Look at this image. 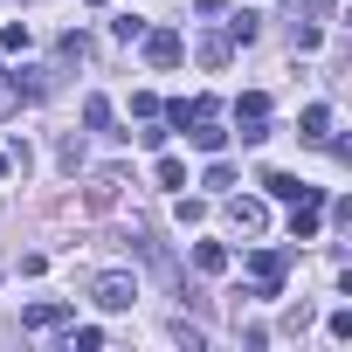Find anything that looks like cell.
<instances>
[{
	"instance_id": "obj_1",
	"label": "cell",
	"mask_w": 352,
	"mask_h": 352,
	"mask_svg": "<svg viewBox=\"0 0 352 352\" xmlns=\"http://www.w3.org/2000/svg\"><path fill=\"white\" fill-rule=\"evenodd\" d=\"M166 118L180 124L201 152H221V145H228V131H221V104H214V97H180V104H166Z\"/></svg>"
},
{
	"instance_id": "obj_2",
	"label": "cell",
	"mask_w": 352,
	"mask_h": 352,
	"mask_svg": "<svg viewBox=\"0 0 352 352\" xmlns=\"http://www.w3.org/2000/svg\"><path fill=\"white\" fill-rule=\"evenodd\" d=\"M90 304H97V311H131V304H138V283H131L124 270H104V276L90 283Z\"/></svg>"
},
{
	"instance_id": "obj_3",
	"label": "cell",
	"mask_w": 352,
	"mask_h": 352,
	"mask_svg": "<svg viewBox=\"0 0 352 352\" xmlns=\"http://www.w3.org/2000/svg\"><path fill=\"white\" fill-rule=\"evenodd\" d=\"M138 42H145V63H152V69H173V63L187 56V35H180V28H145Z\"/></svg>"
},
{
	"instance_id": "obj_4",
	"label": "cell",
	"mask_w": 352,
	"mask_h": 352,
	"mask_svg": "<svg viewBox=\"0 0 352 352\" xmlns=\"http://www.w3.org/2000/svg\"><path fill=\"white\" fill-rule=\"evenodd\" d=\"M283 270H290V256H283V249H256V256H249V276H256V297H276Z\"/></svg>"
},
{
	"instance_id": "obj_5",
	"label": "cell",
	"mask_w": 352,
	"mask_h": 352,
	"mask_svg": "<svg viewBox=\"0 0 352 352\" xmlns=\"http://www.w3.org/2000/svg\"><path fill=\"white\" fill-rule=\"evenodd\" d=\"M69 318H76V304H63V297H42V304H28V311H21V324H28V331H56V324H69Z\"/></svg>"
},
{
	"instance_id": "obj_6",
	"label": "cell",
	"mask_w": 352,
	"mask_h": 352,
	"mask_svg": "<svg viewBox=\"0 0 352 352\" xmlns=\"http://www.w3.org/2000/svg\"><path fill=\"white\" fill-rule=\"evenodd\" d=\"M228 221H235L242 235H263V228H270V208L249 201V194H235V201H228Z\"/></svg>"
},
{
	"instance_id": "obj_7",
	"label": "cell",
	"mask_w": 352,
	"mask_h": 352,
	"mask_svg": "<svg viewBox=\"0 0 352 352\" xmlns=\"http://www.w3.org/2000/svg\"><path fill=\"white\" fill-rule=\"evenodd\" d=\"M118 187H124V173H118V166H104V173H90V208L104 214V208L118 201Z\"/></svg>"
},
{
	"instance_id": "obj_8",
	"label": "cell",
	"mask_w": 352,
	"mask_h": 352,
	"mask_svg": "<svg viewBox=\"0 0 352 352\" xmlns=\"http://www.w3.org/2000/svg\"><path fill=\"white\" fill-rule=\"evenodd\" d=\"M297 138H311V145H324V138H331V111H324V104H311V111L297 118Z\"/></svg>"
},
{
	"instance_id": "obj_9",
	"label": "cell",
	"mask_w": 352,
	"mask_h": 352,
	"mask_svg": "<svg viewBox=\"0 0 352 352\" xmlns=\"http://www.w3.org/2000/svg\"><path fill=\"white\" fill-rule=\"evenodd\" d=\"M304 187H311V180H297V173H263V194H270V201H297Z\"/></svg>"
},
{
	"instance_id": "obj_10",
	"label": "cell",
	"mask_w": 352,
	"mask_h": 352,
	"mask_svg": "<svg viewBox=\"0 0 352 352\" xmlns=\"http://www.w3.org/2000/svg\"><path fill=\"white\" fill-rule=\"evenodd\" d=\"M194 270L221 276V270H228V249H221V242H201V249H194Z\"/></svg>"
},
{
	"instance_id": "obj_11",
	"label": "cell",
	"mask_w": 352,
	"mask_h": 352,
	"mask_svg": "<svg viewBox=\"0 0 352 352\" xmlns=\"http://www.w3.org/2000/svg\"><path fill=\"white\" fill-rule=\"evenodd\" d=\"M228 49H235V42H228V28H221V35H208V42H201V63H208V69H221V63H228Z\"/></svg>"
},
{
	"instance_id": "obj_12",
	"label": "cell",
	"mask_w": 352,
	"mask_h": 352,
	"mask_svg": "<svg viewBox=\"0 0 352 352\" xmlns=\"http://www.w3.org/2000/svg\"><path fill=\"white\" fill-rule=\"evenodd\" d=\"M83 124L90 131H111V97H83Z\"/></svg>"
},
{
	"instance_id": "obj_13",
	"label": "cell",
	"mask_w": 352,
	"mask_h": 352,
	"mask_svg": "<svg viewBox=\"0 0 352 352\" xmlns=\"http://www.w3.org/2000/svg\"><path fill=\"white\" fill-rule=\"evenodd\" d=\"M152 180H159V187H187V166H180V159H173V152H166V159L152 166Z\"/></svg>"
},
{
	"instance_id": "obj_14",
	"label": "cell",
	"mask_w": 352,
	"mask_h": 352,
	"mask_svg": "<svg viewBox=\"0 0 352 352\" xmlns=\"http://www.w3.org/2000/svg\"><path fill=\"white\" fill-rule=\"evenodd\" d=\"M201 187H214V194H228V187H235V166H228V159H214V166L201 173Z\"/></svg>"
},
{
	"instance_id": "obj_15",
	"label": "cell",
	"mask_w": 352,
	"mask_h": 352,
	"mask_svg": "<svg viewBox=\"0 0 352 352\" xmlns=\"http://www.w3.org/2000/svg\"><path fill=\"white\" fill-rule=\"evenodd\" d=\"M56 166L76 173V166H83V138H63V145H56Z\"/></svg>"
},
{
	"instance_id": "obj_16",
	"label": "cell",
	"mask_w": 352,
	"mask_h": 352,
	"mask_svg": "<svg viewBox=\"0 0 352 352\" xmlns=\"http://www.w3.org/2000/svg\"><path fill=\"white\" fill-rule=\"evenodd\" d=\"M111 35H118V42H138V35H145V21H138V14H118V21H111Z\"/></svg>"
},
{
	"instance_id": "obj_17",
	"label": "cell",
	"mask_w": 352,
	"mask_h": 352,
	"mask_svg": "<svg viewBox=\"0 0 352 352\" xmlns=\"http://www.w3.org/2000/svg\"><path fill=\"white\" fill-rule=\"evenodd\" d=\"M256 28H263L256 14H235V21H228V42H256Z\"/></svg>"
},
{
	"instance_id": "obj_18",
	"label": "cell",
	"mask_w": 352,
	"mask_h": 352,
	"mask_svg": "<svg viewBox=\"0 0 352 352\" xmlns=\"http://www.w3.org/2000/svg\"><path fill=\"white\" fill-rule=\"evenodd\" d=\"M124 138H138V145H145V152H159V145H166V131H159V124H152V118H145V131H124Z\"/></svg>"
},
{
	"instance_id": "obj_19",
	"label": "cell",
	"mask_w": 352,
	"mask_h": 352,
	"mask_svg": "<svg viewBox=\"0 0 352 352\" xmlns=\"http://www.w3.org/2000/svg\"><path fill=\"white\" fill-rule=\"evenodd\" d=\"M324 331H331V338L345 345V338H352V311H331V318H324Z\"/></svg>"
},
{
	"instance_id": "obj_20",
	"label": "cell",
	"mask_w": 352,
	"mask_h": 352,
	"mask_svg": "<svg viewBox=\"0 0 352 352\" xmlns=\"http://www.w3.org/2000/svg\"><path fill=\"white\" fill-rule=\"evenodd\" d=\"M69 345H76V352H97V345H104V331H97V324H76V338H69Z\"/></svg>"
},
{
	"instance_id": "obj_21",
	"label": "cell",
	"mask_w": 352,
	"mask_h": 352,
	"mask_svg": "<svg viewBox=\"0 0 352 352\" xmlns=\"http://www.w3.org/2000/svg\"><path fill=\"white\" fill-rule=\"evenodd\" d=\"M14 97H21L14 83H0V118H8V111H14Z\"/></svg>"
},
{
	"instance_id": "obj_22",
	"label": "cell",
	"mask_w": 352,
	"mask_h": 352,
	"mask_svg": "<svg viewBox=\"0 0 352 352\" xmlns=\"http://www.w3.org/2000/svg\"><path fill=\"white\" fill-rule=\"evenodd\" d=\"M8 173H14V152H0V180H8Z\"/></svg>"
},
{
	"instance_id": "obj_23",
	"label": "cell",
	"mask_w": 352,
	"mask_h": 352,
	"mask_svg": "<svg viewBox=\"0 0 352 352\" xmlns=\"http://www.w3.org/2000/svg\"><path fill=\"white\" fill-rule=\"evenodd\" d=\"M90 8H111V0H90Z\"/></svg>"
}]
</instances>
